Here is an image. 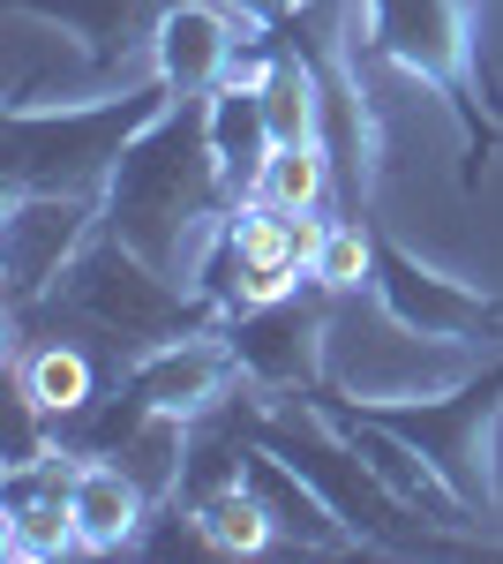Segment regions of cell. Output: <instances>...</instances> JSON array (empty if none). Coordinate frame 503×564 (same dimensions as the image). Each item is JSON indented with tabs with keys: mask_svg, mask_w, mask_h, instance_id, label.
I'll return each instance as SVG.
<instances>
[{
	"mask_svg": "<svg viewBox=\"0 0 503 564\" xmlns=\"http://www.w3.org/2000/svg\"><path fill=\"white\" fill-rule=\"evenodd\" d=\"M233 212L218 151H210V90H181L151 129L128 143V159L106 181V226L143 263L181 279V257Z\"/></svg>",
	"mask_w": 503,
	"mask_h": 564,
	"instance_id": "1",
	"label": "cell"
},
{
	"mask_svg": "<svg viewBox=\"0 0 503 564\" xmlns=\"http://www.w3.org/2000/svg\"><path fill=\"white\" fill-rule=\"evenodd\" d=\"M241 414H249V436L263 452H278L286 467H300V475L331 497V512L353 527L361 550H391V557H451V550H473V534H451V527H436L428 512H414L308 391L278 399V406L241 399Z\"/></svg>",
	"mask_w": 503,
	"mask_h": 564,
	"instance_id": "2",
	"label": "cell"
},
{
	"mask_svg": "<svg viewBox=\"0 0 503 564\" xmlns=\"http://www.w3.org/2000/svg\"><path fill=\"white\" fill-rule=\"evenodd\" d=\"M181 90L151 68L143 84H121L90 106H31L23 90L8 98V159H0V196H106L128 143L166 113Z\"/></svg>",
	"mask_w": 503,
	"mask_h": 564,
	"instance_id": "3",
	"label": "cell"
},
{
	"mask_svg": "<svg viewBox=\"0 0 503 564\" xmlns=\"http://www.w3.org/2000/svg\"><path fill=\"white\" fill-rule=\"evenodd\" d=\"M369 53L398 76L428 84L466 135V188H481V166L503 143V76L481 53L473 0H369Z\"/></svg>",
	"mask_w": 503,
	"mask_h": 564,
	"instance_id": "4",
	"label": "cell"
},
{
	"mask_svg": "<svg viewBox=\"0 0 503 564\" xmlns=\"http://www.w3.org/2000/svg\"><path fill=\"white\" fill-rule=\"evenodd\" d=\"M53 302L68 316H84L90 332H106L113 347H135V354L166 347V339H196V332H226V316H218L210 294L166 279L158 263H143L113 226H98L76 249V263L53 286Z\"/></svg>",
	"mask_w": 503,
	"mask_h": 564,
	"instance_id": "5",
	"label": "cell"
},
{
	"mask_svg": "<svg viewBox=\"0 0 503 564\" xmlns=\"http://www.w3.org/2000/svg\"><path fill=\"white\" fill-rule=\"evenodd\" d=\"M324 212H286L271 196H249L210 226L204 257H196V294L218 302V316H249L263 302H286L300 286H316V241Z\"/></svg>",
	"mask_w": 503,
	"mask_h": 564,
	"instance_id": "6",
	"label": "cell"
},
{
	"mask_svg": "<svg viewBox=\"0 0 503 564\" xmlns=\"http://www.w3.org/2000/svg\"><path fill=\"white\" fill-rule=\"evenodd\" d=\"M369 422H383L391 436H406L420 459L436 467V475L459 489L466 505L481 512V520H496V414H503V354L496 361H481V377H466V384L436 391V399H420V391H398V399H353Z\"/></svg>",
	"mask_w": 503,
	"mask_h": 564,
	"instance_id": "7",
	"label": "cell"
},
{
	"mask_svg": "<svg viewBox=\"0 0 503 564\" xmlns=\"http://www.w3.org/2000/svg\"><path fill=\"white\" fill-rule=\"evenodd\" d=\"M369 294L406 339H428V347H489V339H503V294H481V286H459V279L414 263L383 226H376Z\"/></svg>",
	"mask_w": 503,
	"mask_h": 564,
	"instance_id": "8",
	"label": "cell"
},
{
	"mask_svg": "<svg viewBox=\"0 0 503 564\" xmlns=\"http://www.w3.org/2000/svg\"><path fill=\"white\" fill-rule=\"evenodd\" d=\"M98 226H106V196H8V218H0L8 308H39V294L61 286V271Z\"/></svg>",
	"mask_w": 503,
	"mask_h": 564,
	"instance_id": "9",
	"label": "cell"
},
{
	"mask_svg": "<svg viewBox=\"0 0 503 564\" xmlns=\"http://www.w3.org/2000/svg\"><path fill=\"white\" fill-rule=\"evenodd\" d=\"M324 286H300L286 302H263L249 316H226V347L241 361V377L255 391H308L324 384V324H331Z\"/></svg>",
	"mask_w": 503,
	"mask_h": 564,
	"instance_id": "10",
	"label": "cell"
},
{
	"mask_svg": "<svg viewBox=\"0 0 503 564\" xmlns=\"http://www.w3.org/2000/svg\"><path fill=\"white\" fill-rule=\"evenodd\" d=\"M76 459L45 452L39 467H8L0 475V557L8 564H45L84 550L76 534Z\"/></svg>",
	"mask_w": 503,
	"mask_h": 564,
	"instance_id": "11",
	"label": "cell"
},
{
	"mask_svg": "<svg viewBox=\"0 0 503 564\" xmlns=\"http://www.w3.org/2000/svg\"><path fill=\"white\" fill-rule=\"evenodd\" d=\"M241 377V361L226 347V332H196V339H166V347L135 354V369H128V384L143 391L151 406H166V414H218L226 406V391Z\"/></svg>",
	"mask_w": 503,
	"mask_h": 564,
	"instance_id": "12",
	"label": "cell"
},
{
	"mask_svg": "<svg viewBox=\"0 0 503 564\" xmlns=\"http://www.w3.org/2000/svg\"><path fill=\"white\" fill-rule=\"evenodd\" d=\"M8 8L15 15H45L68 39H84L90 76H121L135 53H151L166 8H181V0H8Z\"/></svg>",
	"mask_w": 503,
	"mask_h": 564,
	"instance_id": "13",
	"label": "cell"
},
{
	"mask_svg": "<svg viewBox=\"0 0 503 564\" xmlns=\"http://www.w3.org/2000/svg\"><path fill=\"white\" fill-rule=\"evenodd\" d=\"M241 15L226 0H181L166 8L158 39H151V68L166 76L173 90H218L226 68H233V45H241Z\"/></svg>",
	"mask_w": 503,
	"mask_h": 564,
	"instance_id": "14",
	"label": "cell"
},
{
	"mask_svg": "<svg viewBox=\"0 0 503 564\" xmlns=\"http://www.w3.org/2000/svg\"><path fill=\"white\" fill-rule=\"evenodd\" d=\"M249 489H255V505L271 512V527H278L286 542H300V550H324V557H338V550H361V542H353V527L331 512V497L300 475V467H286L278 452H263V444L249 452Z\"/></svg>",
	"mask_w": 503,
	"mask_h": 564,
	"instance_id": "15",
	"label": "cell"
},
{
	"mask_svg": "<svg viewBox=\"0 0 503 564\" xmlns=\"http://www.w3.org/2000/svg\"><path fill=\"white\" fill-rule=\"evenodd\" d=\"M210 151H218L226 196H233V204H249L255 188H263L271 151H278L271 113H263V84H218V90H210Z\"/></svg>",
	"mask_w": 503,
	"mask_h": 564,
	"instance_id": "16",
	"label": "cell"
},
{
	"mask_svg": "<svg viewBox=\"0 0 503 564\" xmlns=\"http://www.w3.org/2000/svg\"><path fill=\"white\" fill-rule=\"evenodd\" d=\"M68 497H76V534H84V550H128L135 527L158 512L113 459H76V489H68Z\"/></svg>",
	"mask_w": 503,
	"mask_h": 564,
	"instance_id": "17",
	"label": "cell"
},
{
	"mask_svg": "<svg viewBox=\"0 0 503 564\" xmlns=\"http://www.w3.org/2000/svg\"><path fill=\"white\" fill-rule=\"evenodd\" d=\"M188 444H196V430H188V414H166V406H151L135 430L106 452L113 467H121L151 505H173L181 497V481H188Z\"/></svg>",
	"mask_w": 503,
	"mask_h": 564,
	"instance_id": "18",
	"label": "cell"
},
{
	"mask_svg": "<svg viewBox=\"0 0 503 564\" xmlns=\"http://www.w3.org/2000/svg\"><path fill=\"white\" fill-rule=\"evenodd\" d=\"M15 384L45 406V422H68V414H84L90 399H98V377H90L84 347H68V339L15 347Z\"/></svg>",
	"mask_w": 503,
	"mask_h": 564,
	"instance_id": "19",
	"label": "cell"
},
{
	"mask_svg": "<svg viewBox=\"0 0 503 564\" xmlns=\"http://www.w3.org/2000/svg\"><path fill=\"white\" fill-rule=\"evenodd\" d=\"M196 520H204V542H210V557H255V550H271V512L255 505V489L249 481H233V489H210V497H196L188 505Z\"/></svg>",
	"mask_w": 503,
	"mask_h": 564,
	"instance_id": "20",
	"label": "cell"
},
{
	"mask_svg": "<svg viewBox=\"0 0 503 564\" xmlns=\"http://www.w3.org/2000/svg\"><path fill=\"white\" fill-rule=\"evenodd\" d=\"M331 181H338L331 151L308 135V143H278V151H271L255 196H271V204H286V212H324V204H331Z\"/></svg>",
	"mask_w": 503,
	"mask_h": 564,
	"instance_id": "21",
	"label": "cell"
},
{
	"mask_svg": "<svg viewBox=\"0 0 503 564\" xmlns=\"http://www.w3.org/2000/svg\"><path fill=\"white\" fill-rule=\"evenodd\" d=\"M226 8H233L241 23H263V31H278V23H294L308 0H226Z\"/></svg>",
	"mask_w": 503,
	"mask_h": 564,
	"instance_id": "22",
	"label": "cell"
}]
</instances>
